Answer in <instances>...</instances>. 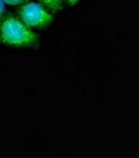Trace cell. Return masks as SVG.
I'll use <instances>...</instances> for the list:
<instances>
[{
    "label": "cell",
    "instance_id": "cell-5",
    "mask_svg": "<svg viewBox=\"0 0 139 158\" xmlns=\"http://www.w3.org/2000/svg\"><path fill=\"white\" fill-rule=\"evenodd\" d=\"M6 1V3L7 4H19V3H22V2L27 1V0H4Z\"/></svg>",
    "mask_w": 139,
    "mask_h": 158
},
{
    "label": "cell",
    "instance_id": "cell-6",
    "mask_svg": "<svg viewBox=\"0 0 139 158\" xmlns=\"http://www.w3.org/2000/svg\"><path fill=\"white\" fill-rule=\"evenodd\" d=\"M80 0H67V2L69 4H71V6H75L76 3H77V2H79Z\"/></svg>",
    "mask_w": 139,
    "mask_h": 158
},
{
    "label": "cell",
    "instance_id": "cell-4",
    "mask_svg": "<svg viewBox=\"0 0 139 158\" xmlns=\"http://www.w3.org/2000/svg\"><path fill=\"white\" fill-rule=\"evenodd\" d=\"M4 10H6V1L4 0H0V24H1V20L4 14Z\"/></svg>",
    "mask_w": 139,
    "mask_h": 158
},
{
    "label": "cell",
    "instance_id": "cell-1",
    "mask_svg": "<svg viewBox=\"0 0 139 158\" xmlns=\"http://www.w3.org/2000/svg\"><path fill=\"white\" fill-rule=\"evenodd\" d=\"M0 42L7 45L27 47L36 44L38 36L18 18L9 16L0 24Z\"/></svg>",
    "mask_w": 139,
    "mask_h": 158
},
{
    "label": "cell",
    "instance_id": "cell-3",
    "mask_svg": "<svg viewBox=\"0 0 139 158\" xmlns=\"http://www.w3.org/2000/svg\"><path fill=\"white\" fill-rule=\"evenodd\" d=\"M40 1L42 4H44V6L52 11H59L63 4V0H40Z\"/></svg>",
    "mask_w": 139,
    "mask_h": 158
},
{
    "label": "cell",
    "instance_id": "cell-2",
    "mask_svg": "<svg viewBox=\"0 0 139 158\" xmlns=\"http://www.w3.org/2000/svg\"><path fill=\"white\" fill-rule=\"evenodd\" d=\"M22 21L30 27H43L53 21L52 14L38 2H27L20 11Z\"/></svg>",
    "mask_w": 139,
    "mask_h": 158
}]
</instances>
